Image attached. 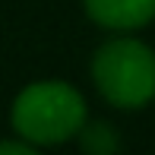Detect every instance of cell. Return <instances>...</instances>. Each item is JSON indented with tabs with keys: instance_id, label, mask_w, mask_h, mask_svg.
Returning <instances> with one entry per match:
<instances>
[{
	"instance_id": "6da1fadb",
	"label": "cell",
	"mask_w": 155,
	"mask_h": 155,
	"mask_svg": "<svg viewBox=\"0 0 155 155\" xmlns=\"http://www.w3.org/2000/svg\"><path fill=\"white\" fill-rule=\"evenodd\" d=\"M86 124V98L60 79L32 82L13 101V130L32 146H57Z\"/></svg>"
},
{
	"instance_id": "7a4b0ae2",
	"label": "cell",
	"mask_w": 155,
	"mask_h": 155,
	"mask_svg": "<svg viewBox=\"0 0 155 155\" xmlns=\"http://www.w3.org/2000/svg\"><path fill=\"white\" fill-rule=\"evenodd\" d=\"M92 79L114 108H146L155 98V51L139 38H111L92 57Z\"/></svg>"
},
{
	"instance_id": "3957f363",
	"label": "cell",
	"mask_w": 155,
	"mask_h": 155,
	"mask_svg": "<svg viewBox=\"0 0 155 155\" xmlns=\"http://www.w3.org/2000/svg\"><path fill=\"white\" fill-rule=\"evenodd\" d=\"M92 22L111 32H130L155 19V0H82Z\"/></svg>"
},
{
	"instance_id": "277c9868",
	"label": "cell",
	"mask_w": 155,
	"mask_h": 155,
	"mask_svg": "<svg viewBox=\"0 0 155 155\" xmlns=\"http://www.w3.org/2000/svg\"><path fill=\"white\" fill-rule=\"evenodd\" d=\"M76 136H79V146L89 155H114L117 149H120V136H117V130L111 124H104V120L82 124Z\"/></svg>"
},
{
	"instance_id": "5b68a950",
	"label": "cell",
	"mask_w": 155,
	"mask_h": 155,
	"mask_svg": "<svg viewBox=\"0 0 155 155\" xmlns=\"http://www.w3.org/2000/svg\"><path fill=\"white\" fill-rule=\"evenodd\" d=\"M35 146L25 143V139H19V143H13V139H0V155H32Z\"/></svg>"
}]
</instances>
